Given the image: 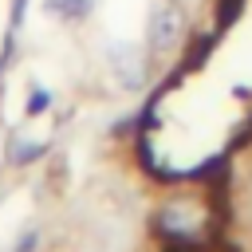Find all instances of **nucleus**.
<instances>
[{"instance_id": "obj_1", "label": "nucleus", "mask_w": 252, "mask_h": 252, "mask_svg": "<svg viewBox=\"0 0 252 252\" xmlns=\"http://www.w3.org/2000/svg\"><path fill=\"white\" fill-rule=\"evenodd\" d=\"M213 209H209V197L205 193H173L158 205L154 213V232L165 240V244H189V248H201L209 240V228H213Z\"/></svg>"}, {"instance_id": "obj_2", "label": "nucleus", "mask_w": 252, "mask_h": 252, "mask_svg": "<svg viewBox=\"0 0 252 252\" xmlns=\"http://www.w3.org/2000/svg\"><path fill=\"white\" fill-rule=\"evenodd\" d=\"M181 39H185V12L173 0H158L154 12H150V28H146V51L169 55Z\"/></svg>"}, {"instance_id": "obj_3", "label": "nucleus", "mask_w": 252, "mask_h": 252, "mask_svg": "<svg viewBox=\"0 0 252 252\" xmlns=\"http://www.w3.org/2000/svg\"><path fill=\"white\" fill-rule=\"evenodd\" d=\"M110 71L118 75V83L126 91H138L146 83V55H142V47H134V43L110 47Z\"/></svg>"}, {"instance_id": "obj_4", "label": "nucleus", "mask_w": 252, "mask_h": 252, "mask_svg": "<svg viewBox=\"0 0 252 252\" xmlns=\"http://www.w3.org/2000/svg\"><path fill=\"white\" fill-rule=\"evenodd\" d=\"M4 158H8V165H32V161L47 158V142H28L20 130H12L4 142Z\"/></svg>"}, {"instance_id": "obj_5", "label": "nucleus", "mask_w": 252, "mask_h": 252, "mask_svg": "<svg viewBox=\"0 0 252 252\" xmlns=\"http://www.w3.org/2000/svg\"><path fill=\"white\" fill-rule=\"evenodd\" d=\"M91 8H94V0H43V12H47L51 20H63V24L87 20Z\"/></svg>"}, {"instance_id": "obj_6", "label": "nucleus", "mask_w": 252, "mask_h": 252, "mask_svg": "<svg viewBox=\"0 0 252 252\" xmlns=\"http://www.w3.org/2000/svg\"><path fill=\"white\" fill-rule=\"evenodd\" d=\"M51 106H55V91L43 87V83H32L28 102H24V114H28V118H39V114H47Z\"/></svg>"}, {"instance_id": "obj_7", "label": "nucleus", "mask_w": 252, "mask_h": 252, "mask_svg": "<svg viewBox=\"0 0 252 252\" xmlns=\"http://www.w3.org/2000/svg\"><path fill=\"white\" fill-rule=\"evenodd\" d=\"M220 35H224V32H217V28L209 32V39H205V35H197V39H193V47H189V55H185V67H189V71H197V67L209 59V51H213V43H217Z\"/></svg>"}, {"instance_id": "obj_8", "label": "nucleus", "mask_w": 252, "mask_h": 252, "mask_svg": "<svg viewBox=\"0 0 252 252\" xmlns=\"http://www.w3.org/2000/svg\"><path fill=\"white\" fill-rule=\"evenodd\" d=\"M244 4H248V0H217V24H213V28H217V32H228V28L240 20Z\"/></svg>"}, {"instance_id": "obj_9", "label": "nucleus", "mask_w": 252, "mask_h": 252, "mask_svg": "<svg viewBox=\"0 0 252 252\" xmlns=\"http://www.w3.org/2000/svg\"><path fill=\"white\" fill-rule=\"evenodd\" d=\"M24 16H28V0H12L8 4V32H20L24 28Z\"/></svg>"}, {"instance_id": "obj_10", "label": "nucleus", "mask_w": 252, "mask_h": 252, "mask_svg": "<svg viewBox=\"0 0 252 252\" xmlns=\"http://www.w3.org/2000/svg\"><path fill=\"white\" fill-rule=\"evenodd\" d=\"M39 248V228H28V232H20V240L12 244V252H35Z\"/></svg>"}]
</instances>
